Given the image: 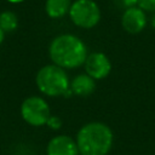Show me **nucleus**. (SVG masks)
<instances>
[{
    "label": "nucleus",
    "instance_id": "obj_1",
    "mask_svg": "<svg viewBox=\"0 0 155 155\" xmlns=\"http://www.w3.org/2000/svg\"><path fill=\"white\" fill-rule=\"evenodd\" d=\"M88 56L87 45L78 35L62 33L56 35L48 44L51 62L65 70L82 67Z\"/></svg>",
    "mask_w": 155,
    "mask_h": 155
},
{
    "label": "nucleus",
    "instance_id": "obj_11",
    "mask_svg": "<svg viewBox=\"0 0 155 155\" xmlns=\"http://www.w3.org/2000/svg\"><path fill=\"white\" fill-rule=\"evenodd\" d=\"M0 28L5 33L15 31L18 28V17L13 11L5 10L0 12Z\"/></svg>",
    "mask_w": 155,
    "mask_h": 155
},
{
    "label": "nucleus",
    "instance_id": "obj_6",
    "mask_svg": "<svg viewBox=\"0 0 155 155\" xmlns=\"http://www.w3.org/2000/svg\"><path fill=\"white\" fill-rule=\"evenodd\" d=\"M85 73L90 75L96 81L103 80L108 78L111 71V62L109 57L101 51L88 53L85 63H84Z\"/></svg>",
    "mask_w": 155,
    "mask_h": 155
},
{
    "label": "nucleus",
    "instance_id": "obj_5",
    "mask_svg": "<svg viewBox=\"0 0 155 155\" xmlns=\"http://www.w3.org/2000/svg\"><path fill=\"white\" fill-rule=\"evenodd\" d=\"M19 114L22 120L29 126L41 127L46 126V122L51 116V109L44 97L34 94L23 99L19 107Z\"/></svg>",
    "mask_w": 155,
    "mask_h": 155
},
{
    "label": "nucleus",
    "instance_id": "obj_16",
    "mask_svg": "<svg viewBox=\"0 0 155 155\" xmlns=\"http://www.w3.org/2000/svg\"><path fill=\"white\" fill-rule=\"evenodd\" d=\"M5 34H6V33L0 28V45H1V44L4 42V40H5Z\"/></svg>",
    "mask_w": 155,
    "mask_h": 155
},
{
    "label": "nucleus",
    "instance_id": "obj_4",
    "mask_svg": "<svg viewBox=\"0 0 155 155\" xmlns=\"http://www.w3.org/2000/svg\"><path fill=\"white\" fill-rule=\"evenodd\" d=\"M68 16L75 27L92 29L101 22L102 11L94 0H74Z\"/></svg>",
    "mask_w": 155,
    "mask_h": 155
},
{
    "label": "nucleus",
    "instance_id": "obj_12",
    "mask_svg": "<svg viewBox=\"0 0 155 155\" xmlns=\"http://www.w3.org/2000/svg\"><path fill=\"white\" fill-rule=\"evenodd\" d=\"M62 124H63V122H62V120H61L59 116L51 114V116L48 117V120H47V122H46V126H47L50 130L58 131V130L62 127Z\"/></svg>",
    "mask_w": 155,
    "mask_h": 155
},
{
    "label": "nucleus",
    "instance_id": "obj_10",
    "mask_svg": "<svg viewBox=\"0 0 155 155\" xmlns=\"http://www.w3.org/2000/svg\"><path fill=\"white\" fill-rule=\"evenodd\" d=\"M71 0H46L45 1V12L47 17L52 19L63 18L69 13Z\"/></svg>",
    "mask_w": 155,
    "mask_h": 155
},
{
    "label": "nucleus",
    "instance_id": "obj_14",
    "mask_svg": "<svg viewBox=\"0 0 155 155\" xmlns=\"http://www.w3.org/2000/svg\"><path fill=\"white\" fill-rule=\"evenodd\" d=\"M121 2H122V5L125 6V8L137 5V0H121Z\"/></svg>",
    "mask_w": 155,
    "mask_h": 155
},
{
    "label": "nucleus",
    "instance_id": "obj_3",
    "mask_svg": "<svg viewBox=\"0 0 155 155\" xmlns=\"http://www.w3.org/2000/svg\"><path fill=\"white\" fill-rule=\"evenodd\" d=\"M39 92L46 97H70V79L65 69L50 63L41 67L35 75Z\"/></svg>",
    "mask_w": 155,
    "mask_h": 155
},
{
    "label": "nucleus",
    "instance_id": "obj_13",
    "mask_svg": "<svg viewBox=\"0 0 155 155\" xmlns=\"http://www.w3.org/2000/svg\"><path fill=\"white\" fill-rule=\"evenodd\" d=\"M137 5L145 12H155V0H137Z\"/></svg>",
    "mask_w": 155,
    "mask_h": 155
},
{
    "label": "nucleus",
    "instance_id": "obj_17",
    "mask_svg": "<svg viewBox=\"0 0 155 155\" xmlns=\"http://www.w3.org/2000/svg\"><path fill=\"white\" fill-rule=\"evenodd\" d=\"M6 1L10 4H21V2H24L25 0H6Z\"/></svg>",
    "mask_w": 155,
    "mask_h": 155
},
{
    "label": "nucleus",
    "instance_id": "obj_8",
    "mask_svg": "<svg viewBox=\"0 0 155 155\" xmlns=\"http://www.w3.org/2000/svg\"><path fill=\"white\" fill-rule=\"evenodd\" d=\"M46 155H80L75 142L67 134H57L46 144Z\"/></svg>",
    "mask_w": 155,
    "mask_h": 155
},
{
    "label": "nucleus",
    "instance_id": "obj_7",
    "mask_svg": "<svg viewBox=\"0 0 155 155\" xmlns=\"http://www.w3.org/2000/svg\"><path fill=\"white\" fill-rule=\"evenodd\" d=\"M148 25L147 12L138 5L131 6L124 10L121 15V27L122 29L132 35L142 33Z\"/></svg>",
    "mask_w": 155,
    "mask_h": 155
},
{
    "label": "nucleus",
    "instance_id": "obj_15",
    "mask_svg": "<svg viewBox=\"0 0 155 155\" xmlns=\"http://www.w3.org/2000/svg\"><path fill=\"white\" fill-rule=\"evenodd\" d=\"M150 25L153 29H155V12H153V15L150 17Z\"/></svg>",
    "mask_w": 155,
    "mask_h": 155
},
{
    "label": "nucleus",
    "instance_id": "obj_9",
    "mask_svg": "<svg viewBox=\"0 0 155 155\" xmlns=\"http://www.w3.org/2000/svg\"><path fill=\"white\" fill-rule=\"evenodd\" d=\"M69 90L73 96L88 97L96 91V80L86 73L78 74L70 80Z\"/></svg>",
    "mask_w": 155,
    "mask_h": 155
},
{
    "label": "nucleus",
    "instance_id": "obj_2",
    "mask_svg": "<svg viewBox=\"0 0 155 155\" xmlns=\"http://www.w3.org/2000/svg\"><path fill=\"white\" fill-rule=\"evenodd\" d=\"M75 142L80 155H108L114 144V133L107 124L90 121L79 128Z\"/></svg>",
    "mask_w": 155,
    "mask_h": 155
}]
</instances>
